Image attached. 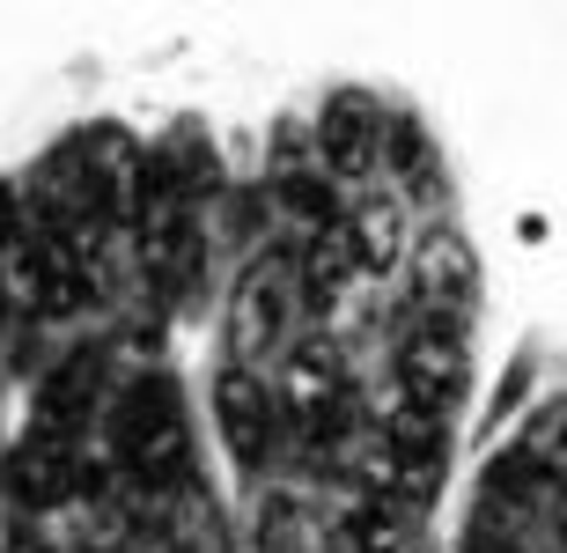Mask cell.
I'll return each mask as SVG.
<instances>
[{"label":"cell","instance_id":"6da1fadb","mask_svg":"<svg viewBox=\"0 0 567 553\" xmlns=\"http://www.w3.org/2000/svg\"><path fill=\"white\" fill-rule=\"evenodd\" d=\"M111 450L141 488H177L192 465V421H185V391L169 377H141L111 413Z\"/></svg>","mask_w":567,"mask_h":553},{"label":"cell","instance_id":"7a4b0ae2","mask_svg":"<svg viewBox=\"0 0 567 553\" xmlns=\"http://www.w3.org/2000/svg\"><path fill=\"white\" fill-rule=\"evenodd\" d=\"M89 488V458L82 436H52V428H30L16 450H8V494L16 510H60Z\"/></svg>","mask_w":567,"mask_h":553},{"label":"cell","instance_id":"3957f363","mask_svg":"<svg viewBox=\"0 0 567 553\" xmlns=\"http://www.w3.org/2000/svg\"><path fill=\"white\" fill-rule=\"evenodd\" d=\"M214 421H221V443H229V458L244 472H258L266 458H274V428H280V391L258 369L229 362L221 377H214Z\"/></svg>","mask_w":567,"mask_h":553},{"label":"cell","instance_id":"277c9868","mask_svg":"<svg viewBox=\"0 0 567 553\" xmlns=\"http://www.w3.org/2000/svg\"><path fill=\"white\" fill-rule=\"evenodd\" d=\"M16 296L30 318H66L89 303V266L82 244L60 229H38L30 244H16Z\"/></svg>","mask_w":567,"mask_h":553},{"label":"cell","instance_id":"5b68a950","mask_svg":"<svg viewBox=\"0 0 567 553\" xmlns=\"http://www.w3.org/2000/svg\"><path fill=\"white\" fill-rule=\"evenodd\" d=\"M295 288H302V280H295L280 258H266V266H251V274L236 280V296H229V355L244 369H258V355L280 347L288 310H295Z\"/></svg>","mask_w":567,"mask_h":553},{"label":"cell","instance_id":"8992f818","mask_svg":"<svg viewBox=\"0 0 567 553\" xmlns=\"http://www.w3.org/2000/svg\"><path fill=\"white\" fill-rule=\"evenodd\" d=\"M464 377H472V355H464V325H457V318H421L413 332H405V347H399V383H405V399L450 406V399L464 391Z\"/></svg>","mask_w":567,"mask_h":553},{"label":"cell","instance_id":"52a82bcc","mask_svg":"<svg viewBox=\"0 0 567 553\" xmlns=\"http://www.w3.org/2000/svg\"><path fill=\"white\" fill-rule=\"evenodd\" d=\"M413 288H421L427 318L472 310V296H480V258H472V244H464L457 229H427L421 244H413Z\"/></svg>","mask_w":567,"mask_h":553},{"label":"cell","instance_id":"ba28073f","mask_svg":"<svg viewBox=\"0 0 567 553\" xmlns=\"http://www.w3.org/2000/svg\"><path fill=\"white\" fill-rule=\"evenodd\" d=\"M383 133H391V119L377 111V96H361V89H339L332 104H324V119H317V141H324V163H332L339 177H361L377 171L383 155Z\"/></svg>","mask_w":567,"mask_h":553},{"label":"cell","instance_id":"9c48e42d","mask_svg":"<svg viewBox=\"0 0 567 553\" xmlns=\"http://www.w3.org/2000/svg\"><path fill=\"white\" fill-rule=\"evenodd\" d=\"M104 399V355H60L38 383V428L52 436H82V421Z\"/></svg>","mask_w":567,"mask_h":553},{"label":"cell","instance_id":"30bf717a","mask_svg":"<svg viewBox=\"0 0 567 553\" xmlns=\"http://www.w3.org/2000/svg\"><path fill=\"white\" fill-rule=\"evenodd\" d=\"M274 391H280V413L317 436V428L339 413V362L324 355V347H302V355H288V369H280Z\"/></svg>","mask_w":567,"mask_h":553},{"label":"cell","instance_id":"8fae6325","mask_svg":"<svg viewBox=\"0 0 567 553\" xmlns=\"http://www.w3.org/2000/svg\"><path fill=\"white\" fill-rule=\"evenodd\" d=\"M347 222V236H354V258H361V274H383L391 258H399V199L391 192H369L354 214H339Z\"/></svg>","mask_w":567,"mask_h":553},{"label":"cell","instance_id":"7c38bea8","mask_svg":"<svg viewBox=\"0 0 567 553\" xmlns=\"http://www.w3.org/2000/svg\"><path fill=\"white\" fill-rule=\"evenodd\" d=\"M383 450L442 465V450H450V413H442V406H421V399H399V413L383 421Z\"/></svg>","mask_w":567,"mask_h":553},{"label":"cell","instance_id":"4fadbf2b","mask_svg":"<svg viewBox=\"0 0 567 553\" xmlns=\"http://www.w3.org/2000/svg\"><path fill=\"white\" fill-rule=\"evenodd\" d=\"M399 502H361L332 532V553H399Z\"/></svg>","mask_w":567,"mask_h":553},{"label":"cell","instance_id":"5bb4252c","mask_svg":"<svg viewBox=\"0 0 567 553\" xmlns=\"http://www.w3.org/2000/svg\"><path fill=\"white\" fill-rule=\"evenodd\" d=\"M280 199H288V207L302 214V222H324V229H332V185H324L317 171L288 163V171H280Z\"/></svg>","mask_w":567,"mask_h":553},{"label":"cell","instance_id":"9a60e30c","mask_svg":"<svg viewBox=\"0 0 567 553\" xmlns=\"http://www.w3.org/2000/svg\"><path fill=\"white\" fill-rule=\"evenodd\" d=\"M524 458H530V465H567V399H560V406H546V413L530 421Z\"/></svg>","mask_w":567,"mask_h":553},{"label":"cell","instance_id":"2e32d148","mask_svg":"<svg viewBox=\"0 0 567 553\" xmlns=\"http://www.w3.org/2000/svg\"><path fill=\"white\" fill-rule=\"evenodd\" d=\"M524 391H530V355H516L508 362V377H502V391H494V413H486V428H502L516 406H524Z\"/></svg>","mask_w":567,"mask_h":553},{"label":"cell","instance_id":"e0dca14e","mask_svg":"<svg viewBox=\"0 0 567 553\" xmlns=\"http://www.w3.org/2000/svg\"><path fill=\"white\" fill-rule=\"evenodd\" d=\"M502 553H508V546H502Z\"/></svg>","mask_w":567,"mask_h":553}]
</instances>
